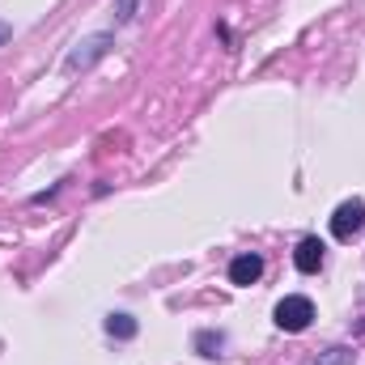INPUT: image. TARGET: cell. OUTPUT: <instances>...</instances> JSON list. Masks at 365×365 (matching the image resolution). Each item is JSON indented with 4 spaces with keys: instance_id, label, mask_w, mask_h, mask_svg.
<instances>
[{
    "instance_id": "obj_3",
    "label": "cell",
    "mask_w": 365,
    "mask_h": 365,
    "mask_svg": "<svg viewBox=\"0 0 365 365\" xmlns=\"http://www.w3.org/2000/svg\"><path fill=\"white\" fill-rule=\"evenodd\" d=\"M106 47H110V38H106V34H93V38H86V43H77V51L64 60V68H68V73L86 68V64L98 60V56H106Z\"/></svg>"
},
{
    "instance_id": "obj_2",
    "label": "cell",
    "mask_w": 365,
    "mask_h": 365,
    "mask_svg": "<svg viewBox=\"0 0 365 365\" xmlns=\"http://www.w3.org/2000/svg\"><path fill=\"white\" fill-rule=\"evenodd\" d=\"M365 225V204L361 200H344L336 212H331V234L340 238V242H349V238H357Z\"/></svg>"
},
{
    "instance_id": "obj_4",
    "label": "cell",
    "mask_w": 365,
    "mask_h": 365,
    "mask_svg": "<svg viewBox=\"0 0 365 365\" xmlns=\"http://www.w3.org/2000/svg\"><path fill=\"white\" fill-rule=\"evenodd\" d=\"M323 251H327V247H323V242H319V238H302V242H297V251H293V264H297V272H319V268H323Z\"/></svg>"
},
{
    "instance_id": "obj_5",
    "label": "cell",
    "mask_w": 365,
    "mask_h": 365,
    "mask_svg": "<svg viewBox=\"0 0 365 365\" xmlns=\"http://www.w3.org/2000/svg\"><path fill=\"white\" fill-rule=\"evenodd\" d=\"M259 276H264V259H259V255H238V259L230 264V280H234V284H242V289H247V284H255Z\"/></svg>"
},
{
    "instance_id": "obj_6",
    "label": "cell",
    "mask_w": 365,
    "mask_h": 365,
    "mask_svg": "<svg viewBox=\"0 0 365 365\" xmlns=\"http://www.w3.org/2000/svg\"><path fill=\"white\" fill-rule=\"evenodd\" d=\"M106 331L119 336V340H128V336H136V323H132L128 314H110V319H106Z\"/></svg>"
},
{
    "instance_id": "obj_7",
    "label": "cell",
    "mask_w": 365,
    "mask_h": 365,
    "mask_svg": "<svg viewBox=\"0 0 365 365\" xmlns=\"http://www.w3.org/2000/svg\"><path fill=\"white\" fill-rule=\"evenodd\" d=\"M115 9H119V21H132V9H136V0H119Z\"/></svg>"
},
{
    "instance_id": "obj_1",
    "label": "cell",
    "mask_w": 365,
    "mask_h": 365,
    "mask_svg": "<svg viewBox=\"0 0 365 365\" xmlns=\"http://www.w3.org/2000/svg\"><path fill=\"white\" fill-rule=\"evenodd\" d=\"M310 319H314V302H310V297L293 293V297L276 302V327H280V331H306Z\"/></svg>"
},
{
    "instance_id": "obj_8",
    "label": "cell",
    "mask_w": 365,
    "mask_h": 365,
    "mask_svg": "<svg viewBox=\"0 0 365 365\" xmlns=\"http://www.w3.org/2000/svg\"><path fill=\"white\" fill-rule=\"evenodd\" d=\"M4 38H9V26H4V21H0V43H4Z\"/></svg>"
}]
</instances>
